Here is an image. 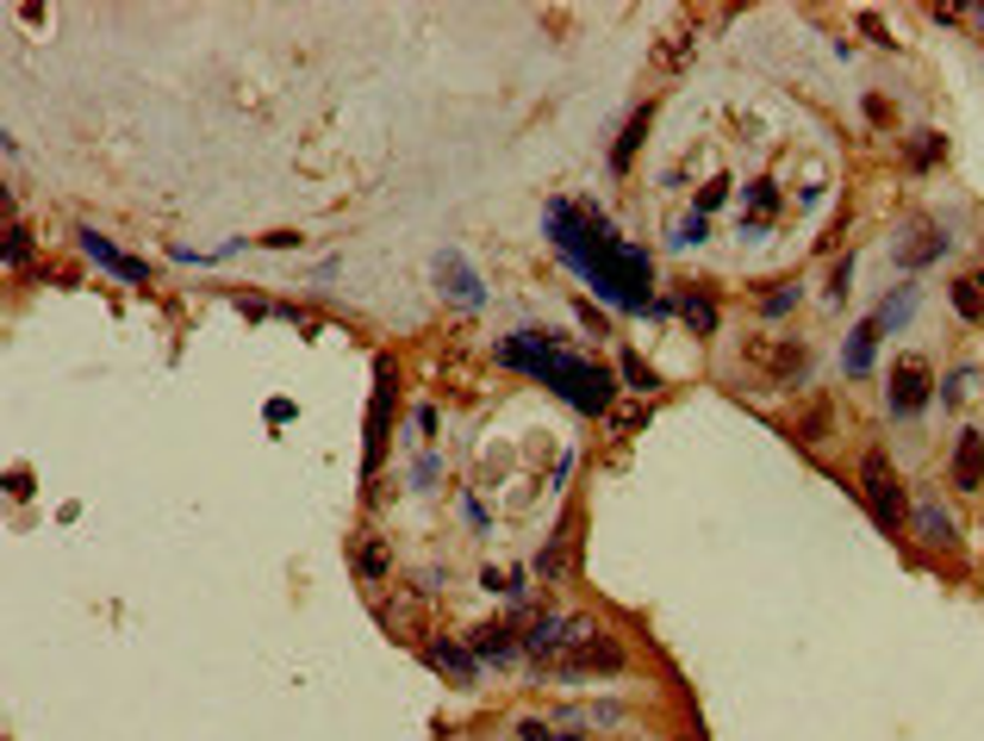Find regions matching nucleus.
Segmentation results:
<instances>
[{"label":"nucleus","instance_id":"1","mask_svg":"<svg viewBox=\"0 0 984 741\" xmlns=\"http://www.w3.org/2000/svg\"><path fill=\"white\" fill-rule=\"evenodd\" d=\"M542 224H549V243L561 250V262H568L604 306H617V312H649L654 306L649 300V256L635 250V243H617L592 206L555 200Z\"/></svg>","mask_w":984,"mask_h":741},{"label":"nucleus","instance_id":"2","mask_svg":"<svg viewBox=\"0 0 984 741\" xmlns=\"http://www.w3.org/2000/svg\"><path fill=\"white\" fill-rule=\"evenodd\" d=\"M499 362L518 368V374H536L542 387H555L573 411H611V393H617V380L604 374V368L555 349V337H505V343H499Z\"/></svg>","mask_w":984,"mask_h":741},{"label":"nucleus","instance_id":"3","mask_svg":"<svg viewBox=\"0 0 984 741\" xmlns=\"http://www.w3.org/2000/svg\"><path fill=\"white\" fill-rule=\"evenodd\" d=\"M860 492H866V511H873L885 530L904 523V487H897V473H891V461L878 455V449L860 461Z\"/></svg>","mask_w":984,"mask_h":741},{"label":"nucleus","instance_id":"4","mask_svg":"<svg viewBox=\"0 0 984 741\" xmlns=\"http://www.w3.org/2000/svg\"><path fill=\"white\" fill-rule=\"evenodd\" d=\"M623 667V642H611V635H586V642H573L568 661H555L549 673L555 679H586V673H617Z\"/></svg>","mask_w":984,"mask_h":741},{"label":"nucleus","instance_id":"5","mask_svg":"<svg viewBox=\"0 0 984 741\" xmlns=\"http://www.w3.org/2000/svg\"><path fill=\"white\" fill-rule=\"evenodd\" d=\"M468 648H474L480 661H492V667L524 661V635L511 630V623H486V630H474V635H468Z\"/></svg>","mask_w":984,"mask_h":741},{"label":"nucleus","instance_id":"6","mask_svg":"<svg viewBox=\"0 0 984 741\" xmlns=\"http://www.w3.org/2000/svg\"><path fill=\"white\" fill-rule=\"evenodd\" d=\"M928 399V362L922 356H904L897 374H891V411H916Z\"/></svg>","mask_w":984,"mask_h":741},{"label":"nucleus","instance_id":"7","mask_svg":"<svg viewBox=\"0 0 984 741\" xmlns=\"http://www.w3.org/2000/svg\"><path fill=\"white\" fill-rule=\"evenodd\" d=\"M436 281H443L461 306H480V300H486V287H480V274L468 269V262H461L455 250H443V256H436Z\"/></svg>","mask_w":984,"mask_h":741},{"label":"nucleus","instance_id":"8","mask_svg":"<svg viewBox=\"0 0 984 741\" xmlns=\"http://www.w3.org/2000/svg\"><path fill=\"white\" fill-rule=\"evenodd\" d=\"M953 487L960 492H978L984 487V437L966 430V437L953 442Z\"/></svg>","mask_w":984,"mask_h":741},{"label":"nucleus","instance_id":"9","mask_svg":"<svg viewBox=\"0 0 984 741\" xmlns=\"http://www.w3.org/2000/svg\"><path fill=\"white\" fill-rule=\"evenodd\" d=\"M81 243H88V256H94L100 269H112L119 281H131V287H143V281H150V269H143L138 256H119V250H112V243H107L100 231H81Z\"/></svg>","mask_w":984,"mask_h":741},{"label":"nucleus","instance_id":"10","mask_svg":"<svg viewBox=\"0 0 984 741\" xmlns=\"http://www.w3.org/2000/svg\"><path fill=\"white\" fill-rule=\"evenodd\" d=\"M424 661H430V667H443V673L455 679V685H468V679L480 673V654H474V648H461V642H430V648H424Z\"/></svg>","mask_w":984,"mask_h":741},{"label":"nucleus","instance_id":"11","mask_svg":"<svg viewBox=\"0 0 984 741\" xmlns=\"http://www.w3.org/2000/svg\"><path fill=\"white\" fill-rule=\"evenodd\" d=\"M953 312L966 318V324H978V318H984V274H966V281H953Z\"/></svg>","mask_w":984,"mask_h":741},{"label":"nucleus","instance_id":"12","mask_svg":"<svg viewBox=\"0 0 984 741\" xmlns=\"http://www.w3.org/2000/svg\"><path fill=\"white\" fill-rule=\"evenodd\" d=\"M873 337H878V318H866L854 331V343H847V374H866V368H873Z\"/></svg>","mask_w":984,"mask_h":741},{"label":"nucleus","instance_id":"13","mask_svg":"<svg viewBox=\"0 0 984 741\" xmlns=\"http://www.w3.org/2000/svg\"><path fill=\"white\" fill-rule=\"evenodd\" d=\"M916 523H922V537L928 542H953V523H947L941 505H916Z\"/></svg>","mask_w":984,"mask_h":741},{"label":"nucleus","instance_id":"14","mask_svg":"<svg viewBox=\"0 0 984 741\" xmlns=\"http://www.w3.org/2000/svg\"><path fill=\"white\" fill-rule=\"evenodd\" d=\"M680 312L692 318V331H716V306L704 300V293H685V300H680Z\"/></svg>","mask_w":984,"mask_h":741},{"label":"nucleus","instance_id":"15","mask_svg":"<svg viewBox=\"0 0 984 741\" xmlns=\"http://www.w3.org/2000/svg\"><path fill=\"white\" fill-rule=\"evenodd\" d=\"M910 306H916V293H897V300H891L885 312H878V331H897V324L910 318Z\"/></svg>","mask_w":984,"mask_h":741},{"label":"nucleus","instance_id":"16","mask_svg":"<svg viewBox=\"0 0 984 741\" xmlns=\"http://www.w3.org/2000/svg\"><path fill=\"white\" fill-rule=\"evenodd\" d=\"M941 162V138H910V169H928Z\"/></svg>","mask_w":984,"mask_h":741},{"label":"nucleus","instance_id":"17","mask_svg":"<svg viewBox=\"0 0 984 741\" xmlns=\"http://www.w3.org/2000/svg\"><path fill=\"white\" fill-rule=\"evenodd\" d=\"M941 250H947V237H941V231H922L916 250H904V262H928V256H941Z\"/></svg>","mask_w":984,"mask_h":741},{"label":"nucleus","instance_id":"18","mask_svg":"<svg viewBox=\"0 0 984 741\" xmlns=\"http://www.w3.org/2000/svg\"><path fill=\"white\" fill-rule=\"evenodd\" d=\"M518 741H580V735H555L549 723H518Z\"/></svg>","mask_w":984,"mask_h":741},{"label":"nucleus","instance_id":"19","mask_svg":"<svg viewBox=\"0 0 984 741\" xmlns=\"http://www.w3.org/2000/svg\"><path fill=\"white\" fill-rule=\"evenodd\" d=\"M792 306H797V293H792V287H773V300H766V318L792 312Z\"/></svg>","mask_w":984,"mask_h":741},{"label":"nucleus","instance_id":"20","mask_svg":"<svg viewBox=\"0 0 984 741\" xmlns=\"http://www.w3.org/2000/svg\"><path fill=\"white\" fill-rule=\"evenodd\" d=\"M362 573H386V554L381 549H362Z\"/></svg>","mask_w":984,"mask_h":741}]
</instances>
